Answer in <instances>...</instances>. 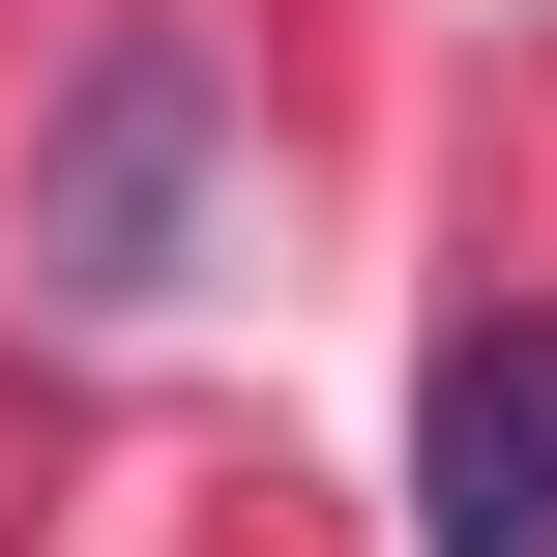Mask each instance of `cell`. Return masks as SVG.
Masks as SVG:
<instances>
[{
	"label": "cell",
	"mask_w": 557,
	"mask_h": 557,
	"mask_svg": "<svg viewBox=\"0 0 557 557\" xmlns=\"http://www.w3.org/2000/svg\"><path fill=\"white\" fill-rule=\"evenodd\" d=\"M411 557H557V294L441 323V382H411Z\"/></svg>",
	"instance_id": "1"
},
{
	"label": "cell",
	"mask_w": 557,
	"mask_h": 557,
	"mask_svg": "<svg viewBox=\"0 0 557 557\" xmlns=\"http://www.w3.org/2000/svg\"><path fill=\"white\" fill-rule=\"evenodd\" d=\"M176 147H206V59H117V88H88V147H59V294H147Z\"/></svg>",
	"instance_id": "2"
}]
</instances>
